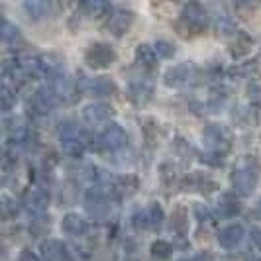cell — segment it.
<instances>
[{"instance_id":"obj_1","label":"cell","mask_w":261,"mask_h":261,"mask_svg":"<svg viewBox=\"0 0 261 261\" xmlns=\"http://www.w3.org/2000/svg\"><path fill=\"white\" fill-rule=\"evenodd\" d=\"M259 161L253 155L242 157L234 167V175H232V183L234 189L240 195L249 196L255 189H257V181H259Z\"/></svg>"},{"instance_id":"obj_2","label":"cell","mask_w":261,"mask_h":261,"mask_svg":"<svg viewBox=\"0 0 261 261\" xmlns=\"http://www.w3.org/2000/svg\"><path fill=\"white\" fill-rule=\"evenodd\" d=\"M85 210L94 220H105L110 214V200L100 189H89V193L85 195Z\"/></svg>"},{"instance_id":"obj_3","label":"cell","mask_w":261,"mask_h":261,"mask_svg":"<svg viewBox=\"0 0 261 261\" xmlns=\"http://www.w3.org/2000/svg\"><path fill=\"white\" fill-rule=\"evenodd\" d=\"M61 145L69 155H81L85 149V140H83V132L77 124L65 122L61 126Z\"/></svg>"},{"instance_id":"obj_4","label":"cell","mask_w":261,"mask_h":261,"mask_svg":"<svg viewBox=\"0 0 261 261\" xmlns=\"http://www.w3.org/2000/svg\"><path fill=\"white\" fill-rule=\"evenodd\" d=\"M114 59H116V53L106 43H94L92 47H89V51L85 53V61L92 69H105V67L112 65Z\"/></svg>"},{"instance_id":"obj_5","label":"cell","mask_w":261,"mask_h":261,"mask_svg":"<svg viewBox=\"0 0 261 261\" xmlns=\"http://www.w3.org/2000/svg\"><path fill=\"white\" fill-rule=\"evenodd\" d=\"M100 145L105 147V149H110V151H118V149H122L126 142H128V134L126 130L122 128V126H118V124H110V126H106L102 134H100Z\"/></svg>"},{"instance_id":"obj_6","label":"cell","mask_w":261,"mask_h":261,"mask_svg":"<svg viewBox=\"0 0 261 261\" xmlns=\"http://www.w3.org/2000/svg\"><path fill=\"white\" fill-rule=\"evenodd\" d=\"M83 91L91 92V94H98V96H110L116 92V85L110 77H89L83 79Z\"/></svg>"},{"instance_id":"obj_7","label":"cell","mask_w":261,"mask_h":261,"mask_svg":"<svg viewBox=\"0 0 261 261\" xmlns=\"http://www.w3.org/2000/svg\"><path fill=\"white\" fill-rule=\"evenodd\" d=\"M112 118V108L106 102H91L83 108V120L87 124H105Z\"/></svg>"},{"instance_id":"obj_8","label":"cell","mask_w":261,"mask_h":261,"mask_svg":"<svg viewBox=\"0 0 261 261\" xmlns=\"http://www.w3.org/2000/svg\"><path fill=\"white\" fill-rule=\"evenodd\" d=\"M53 92H55V96L57 98H61V100H65V102H73L77 96H75V83H73V79H69L67 75L63 73H57L55 77H53Z\"/></svg>"},{"instance_id":"obj_9","label":"cell","mask_w":261,"mask_h":261,"mask_svg":"<svg viewBox=\"0 0 261 261\" xmlns=\"http://www.w3.org/2000/svg\"><path fill=\"white\" fill-rule=\"evenodd\" d=\"M132 22H134V14L130 10H114L108 18V30L114 34V36H122L130 30Z\"/></svg>"},{"instance_id":"obj_10","label":"cell","mask_w":261,"mask_h":261,"mask_svg":"<svg viewBox=\"0 0 261 261\" xmlns=\"http://www.w3.org/2000/svg\"><path fill=\"white\" fill-rule=\"evenodd\" d=\"M244 238V228L240 224H230L218 232V244L224 249H234Z\"/></svg>"},{"instance_id":"obj_11","label":"cell","mask_w":261,"mask_h":261,"mask_svg":"<svg viewBox=\"0 0 261 261\" xmlns=\"http://www.w3.org/2000/svg\"><path fill=\"white\" fill-rule=\"evenodd\" d=\"M187 81H189V65L187 63L169 67L165 71V75H163V83L169 89H179V87H183Z\"/></svg>"},{"instance_id":"obj_12","label":"cell","mask_w":261,"mask_h":261,"mask_svg":"<svg viewBox=\"0 0 261 261\" xmlns=\"http://www.w3.org/2000/svg\"><path fill=\"white\" fill-rule=\"evenodd\" d=\"M183 20L191 28H195V30H200V28L206 26V20H208V16H206L204 8H202L200 4H196V2H191V4H187V6H185Z\"/></svg>"},{"instance_id":"obj_13","label":"cell","mask_w":261,"mask_h":261,"mask_svg":"<svg viewBox=\"0 0 261 261\" xmlns=\"http://www.w3.org/2000/svg\"><path fill=\"white\" fill-rule=\"evenodd\" d=\"M57 96H55V92H53L51 87H41L36 91L34 94V106H36V110L41 112V114H45V112H49L53 110V106L57 105Z\"/></svg>"},{"instance_id":"obj_14","label":"cell","mask_w":261,"mask_h":261,"mask_svg":"<svg viewBox=\"0 0 261 261\" xmlns=\"http://www.w3.org/2000/svg\"><path fill=\"white\" fill-rule=\"evenodd\" d=\"M41 255L45 261H65L67 251L63 242L59 240H45L41 244Z\"/></svg>"},{"instance_id":"obj_15","label":"cell","mask_w":261,"mask_h":261,"mask_svg":"<svg viewBox=\"0 0 261 261\" xmlns=\"http://www.w3.org/2000/svg\"><path fill=\"white\" fill-rule=\"evenodd\" d=\"M151 92H153L151 87L142 83V81H134L128 87V94H130L132 102H136V105H145L151 98Z\"/></svg>"},{"instance_id":"obj_16","label":"cell","mask_w":261,"mask_h":261,"mask_svg":"<svg viewBox=\"0 0 261 261\" xmlns=\"http://www.w3.org/2000/svg\"><path fill=\"white\" fill-rule=\"evenodd\" d=\"M204 144L210 149H218V147H222L226 144V134H224V130L218 124L206 126V130H204Z\"/></svg>"},{"instance_id":"obj_17","label":"cell","mask_w":261,"mask_h":261,"mask_svg":"<svg viewBox=\"0 0 261 261\" xmlns=\"http://www.w3.org/2000/svg\"><path fill=\"white\" fill-rule=\"evenodd\" d=\"M63 232L69 236H83L87 232V222L79 216V214H67L61 224Z\"/></svg>"},{"instance_id":"obj_18","label":"cell","mask_w":261,"mask_h":261,"mask_svg":"<svg viewBox=\"0 0 261 261\" xmlns=\"http://www.w3.org/2000/svg\"><path fill=\"white\" fill-rule=\"evenodd\" d=\"M0 39L4 43H8V45H14V43H18L22 39V34H20V30L14 26L12 22L0 18Z\"/></svg>"},{"instance_id":"obj_19","label":"cell","mask_w":261,"mask_h":261,"mask_svg":"<svg viewBox=\"0 0 261 261\" xmlns=\"http://www.w3.org/2000/svg\"><path fill=\"white\" fill-rule=\"evenodd\" d=\"M47 204H49V195H47V191H43V189H34V191L28 195V206L32 210H36V212L45 210Z\"/></svg>"},{"instance_id":"obj_20","label":"cell","mask_w":261,"mask_h":261,"mask_svg":"<svg viewBox=\"0 0 261 261\" xmlns=\"http://www.w3.org/2000/svg\"><path fill=\"white\" fill-rule=\"evenodd\" d=\"M145 218H147V228H153V230H159L163 220H165L163 210H161V206L157 202H153L149 208L145 210Z\"/></svg>"},{"instance_id":"obj_21","label":"cell","mask_w":261,"mask_h":261,"mask_svg":"<svg viewBox=\"0 0 261 261\" xmlns=\"http://www.w3.org/2000/svg\"><path fill=\"white\" fill-rule=\"evenodd\" d=\"M171 253H173V248H171V244H167L165 240H157L151 244V255L159 261H167L171 257Z\"/></svg>"},{"instance_id":"obj_22","label":"cell","mask_w":261,"mask_h":261,"mask_svg":"<svg viewBox=\"0 0 261 261\" xmlns=\"http://www.w3.org/2000/svg\"><path fill=\"white\" fill-rule=\"evenodd\" d=\"M24 8L32 14V18H47L49 10H51V4H47V2H26Z\"/></svg>"},{"instance_id":"obj_23","label":"cell","mask_w":261,"mask_h":261,"mask_svg":"<svg viewBox=\"0 0 261 261\" xmlns=\"http://www.w3.org/2000/svg\"><path fill=\"white\" fill-rule=\"evenodd\" d=\"M218 212L222 216H236L240 212V204L236 202L234 198H230V196H222L220 202H218Z\"/></svg>"},{"instance_id":"obj_24","label":"cell","mask_w":261,"mask_h":261,"mask_svg":"<svg viewBox=\"0 0 261 261\" xmlns=\"http://www.w3.org/2000/svg\"><path fill=\"white\" fill-rule=\"evenodd\" d=\"M136 59L140 61V63H144V65H155V51H153V47L151 45H140L138 47V51H136Z\"/></svg>"},{"instance_id":"obj_25","label":"cell","mask_w":261,"mask_h":261,"mask_svg":"<svg viewBox=\"0 0 261 261\" xmlns=\"http://www.w3.org/2000/svg\"><path fill=\"white\" fill-rule=\"evenodd\" d=\"M153 51H155V55L163 57V59H169V57L175 55V45L171 41L159 39V41H155V45H153Z\"/></svg>"},{"instance_id":"obj_26","label":"cell","mask_w":261,"mask_h":261,"mask_svg":"<svg viewBox=\"0 0 261 261\" xmlns=\"http://www.w3.org/2000/svg\"><path fill=\"white\" fill-rule=\"evenodd\" d=\"M171 228L175 232H185L187 230V216H185V210L183 208H177L173 214H171Z\"/></svg>"},{"instance_id":"obj_27","label":"cell","mask_w":261,"mask_h":261,"mask_svg":"<svg viewBox=\"0 0 261 261\" xmlns=\"http://www.w3.org/2000/svg\"><path fill=\"white\" fill-rule=\"evenodd\" d=\"M216 30H218V34L224 36V38H228V36H234L236 32V24L230 20V18H218L216 20Z\"/></svg>"},{"instance_id":"obj_28","label":"cell","mask_w":261,"mask_h":261,"mask_svg":"<svg viewBox=\"0 0 261 261\" xmlns=\"http://www.w3.org/2000/svg\"><path fill=\"white\" fill-rule=\"evenodd\" d=\"M16 102V96H14V92L10 91V87H0V108H4V110H10Z\"/></svg>"},{"instance_id":"obj_29","label":"cell","mask_w":261,"mask_h":261,"mask_svg":"<svg viewBox=\"0 0 261 261\" xmlns=\"http://www.w3.org/2000/svg\"><path fill=\"white\" fill-rule=\"evenodd\" d=\"M102 8H106V4H102V2H83L81 4V10H85L89 18H96Z\"/></svg>"},{"instance_id":"obj_30","label":"cell","mask_w":261,"mask_h":261,"mask_svg":"<svg viewBox=\"0 0 261 261\" xmlns=\"http://www.w3.org/2000/svg\"><path fill=\"white\" fill-rule=\"evenodd\" d=\"M18 261H39V257L34 253V251L26 249V251H22V255H20V259Z\"/></svg>"},{"instance_id":"obj_31","label":"cell","mask_w":261,"mask_h":261,"mask_svg":"<svg viewBox=\"0 0 261 261\" xmlns=\"http://www.w3.org/2000/svg\"><path fill=\"white\" fill-rule=\"evenodd\" d=\"M249 92H251V98H253V100H261V87L259 85H251V87H249Z\"/></svg>"},{"instance_id":"obj_32","label":"cell","mask_w":261,"mask_h":261,"mask_svg":"<svg viewBox=\"0 0 261 261\" xmlns=\"http://www.w3.org/2000/svg\"><path fill=\"white\" fill-rule=\"evenodd\" d=\"M253 242L257 244V248H261V230L259 228H255V230H253Z\"/></svg>"},{"instance_id":"obj_33","label":"cell","mask_w":261,"mask_h":261,"mask_svg":"<svg viewBox=\"0 0 261 261\" xmlns=\"http://www.w3.org/2000/svg\"><path fill=\"white\" fill-rule=\"evenodd\" d=\"M195 212H196V216L206 218V210H204V206H195Z\"/></svg>"},{"instance_id":"obj_34","label":"cell","mask_w":261,"mask_h":261,"mask_svg":"<svg viewBox=\"0 0 261 261\" xmlns=\"http://www.w3.org/2000/svg\"><path fill=\"white\" fill-rule=\"evenodd\" d=\"M2 255H4V248H2V246H0V257H2Z\"/></svg>"},{"instance_id":"obj_35","label":"cell","mask_w":261,"mask_h":261,"mask_svg":"<svg viewBox=\"0 0 261 261\" xmlns=\"http://www.w3.org/2000/svg\"><path fill=\"white\" fill-rule=\"evenodd\" d=\"M259 208H261V200H259Z\"/></svg>"},{"instance_id":"obj_36","label":"cell","mask_w":261,"mask_h":261,"mask_svg":"<svg viewBox=\"0 0 261 261\" xmlns=\"http://www.w3.org/2000/svg\"><path fill=\"white\" fill-rule=\"evenodd\" d=\"M195 261H202V259H195Z\"/></svg>"},{"instance_id":"obj_37","label":"cell","mask_w":261,"mask_h":261,"mask_svg":"<svg viewBox=\"0 0 261 261\" xmlns=\"http://www.w3.org/2000/svg\"><path fill=\"white\" fill-rule=\"evenodd\" d=\"M255 261H261V257H259V259H255Z\"/></svg>"}]
</instances>
